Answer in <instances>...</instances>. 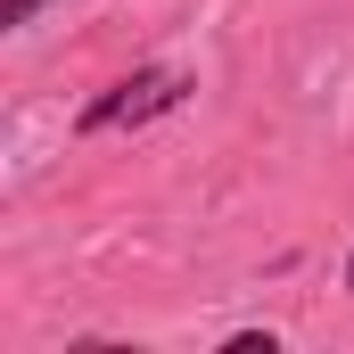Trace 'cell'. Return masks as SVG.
<instances>
[{
    "mask_svg": "<svg viewBox=\"0 0 354 354\" xmlns=\"http://www.w3.org/2000/svg\"><path fill=\"white\" fill-rule=\"evenodd\" d=\"M346 288H354V256H346Z\"/></svg>",
    "mask_w": 354,
    "mask_h": 354,
    "instance_id": "3",
    "label": "cell"
},
{
    "mask_svg": "<svg viewBox=\"0 0 354 354\" xmlns=\"http://www.w3.org/2000/svg\"><path fill=\"white\" fill-rule=\"evenodd\" d=\"M181 99H189V75H181V66H140V75L107 83L83 107V132H132V124H157V115H174Z\"/></svg>",
    "mask_w": 354,
    "mask_h": 354,
    "instance_id": "1",
    "label": "cell"
},
{
    "mask_svg": "<svg viewBox=\"0 0 354 354\" xmlns=\"http://www.w3.org/2000/svg\"><path fill=\"white\" fill-rule=\"evenodd\" d=\"M41 8H50V0H0V25H33Z\"/></svg>",
    "mask_w": 354,
    "mask_h": 354,
    "instance_id": "2",
    "label": "cell"
}]
</instances>
